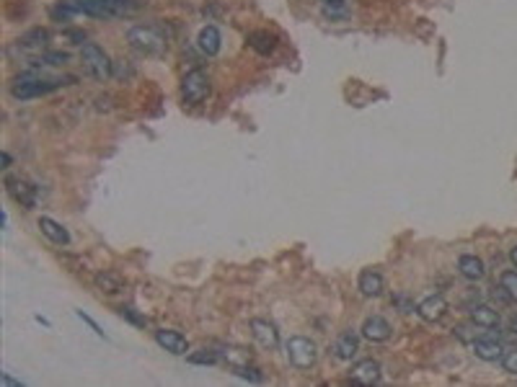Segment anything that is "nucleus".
I'll list each match as a JSON object with an SVG mask.
<instances>
[{
	"label": "nucleus",
	"mask_w": 517,
	"mask_h": 387,
	"mask_svg": "<svg viewBox=\"0 0 517 387\" xmlns=\"http://www.w3.org/2000/svg\"><path fill=\"white\" fill-rule=\"evenodd\" d=\"M73 80H75V77H68V80H62V77L44 80V77L34 75V73H26V75L16 77V83L10 86V96L19 98V101H26V98H37V96H44V93H52V91H57L60 86H68Z\"/></svg>",
	"instance_id": "nucleus-1"
},
{
	"label": "nucleus",
	"mask_w": 517,
	"mask_h": 387,
	"mask_svg": "<svg viewBox=\"0 0 517 387\" xmlns=\"http://www.w3.org/2000/svg\"><path fill=\"white\" fill-rule=\"evenodd\" d=\"M284 354L290 359V364L298 369H311L318 359V346L305 336H293L284 343Z\"/></svg>",
	"instance_id": "nucleus-6"
},
{
	"label": "nucleus",
	"mask_w": 517,
	"mask_h": 387,
	"mask_svg": "<svg viewBox=\"0 0 517 387\" xmlns=\"http://www.w3.org/2000/svg\"><path fill=\"white\" fill-rule=\"evenodd\" d=\"M75 315H78V318L83 320V323H86L88 328L93 330V333H96V336H101V339H104V330L98 328V323H96V320H93V318H91V315H86V312H83V310H78V312H75Z\"/></svg>",
	"instance_id": "nucleus-30"
},
{
	"label": "nucleus",
	"mask_w": 517,
	"mask_h": 387,
	"mask_svg": "<svg viewBox=\"0 0 517 387\" xmlns=\"http://www.w3.org/2000/svg\"><path fill=\"white\" fill-rule=\"evenodd\" d=\"M197 47H199V52L207 55V57H215L217 52H220V47H223L220 31H217L215 26H205V29L199 31V37H197Z\"/></svg>",
	"instance_id": "nucleus-15"
},
{
	"label": "nucleus",
	"mask_w": 517,
	"mask_h": 387,
	"mask_svg": "<svg viewBox=\"0 0 517 387\" xmlns=\"http://www.w3.org/2000/svg\"><path fill=\"white\" fill-rule=\"evenodd\" d=\"M499 287L507 292L512 300H517V271H505L499 276Z\"/></svg>",
	"instance_id": "nucleus-24"
},
{
	"label": "nucleus",
	"mask_w": 517,
	"mask_h": 387,
	"mask_svg": "<svg viewBox=\"0 0 517 387\" xmlns=\"http://www.w3.org/2000/svg\"><path fill=\"white\" fill-rule=\"evenodd\" d=\"M390 333H393L390 323L386 318H381V315H370L360 328V336L365 341H370V343H386L390 339Z\"/></svg>",
	"instance_id": "nucleus-9"
},
{
	"label": "nucleus",
	"mask_w": 517,
	"mask_h": 387,
	"mask_svg": "<svg viewBox=\"0 0 517 387\" xmlns=\"http://www.w3.org/2000/svg\"><path fill=\"white\" fill-rule=\"evenodd\" d=\"M238 377H244V379H251V382H264V375L259 372L256 367H251V364H244V367H235L233 369Z\"/></svg>",
	"instance_id": "nucleus-27"
},
{
	"label": "nucleus",
	"mask_w": 517,
	"mask_h": 387,
	"mask_svg": "<svg viewBox=\"0 0 517 387\" xmlns=\"http://www.w3.org/2000/svg\"><path fill=\"white\" fill-rule=\"evenodd\" d=\"M212 93V86H210V77H207L205 70H189L181 80V98H184L186 106H199L205 104Z\"/></svg>",
	"instance_id": "nucleus-4"
},
{
	"label": "nucleus",
	"mask_w": 517,
	"mask_h": 387,
	"mask_svg": "<svg viewBox=\"0 0 517 387\" xmlns=\"http://www.w3.org/2000/svg\"><path fill=\"white\" fill-rule=\"evenodd\" d=\"M0 379H3V385H21L19 379H13V377H10V375H3V377H0Z\"/></svg>",
	"instance_id": "nucleus-31"
},
{
	"label": "nucleus",
	"mask_w": 517,
	"mask_h": 387,
	"mask_svg": "<svg viewBox=\"0 0 517 387\" xmlns=\"http://www.w3.org/2000/svg\"><path fill=\"white\" fill-rule=\"evenodd\" d=\"M39 230L42 235H47L55 245H70V232L52 217H39Z\"/></svg>",
	"instance_id": "nucleus-19"
},
{
	"label": "nucleus",
	"mask_w": 517,
	"mask_h": 387,
	"mask_svg": "<svg viewBox=\"0 0 517 387\" xmlns=\"http://www.w3.org/2000/svg\"><path fill=\"white\" fill-rule=\"evenodd\" d=\"M248 47H254L259 55H269L274 47H277V37L269 34V31H251L248 34Z\"/></svg>",
	"instance_id": "nucleus-21"
},
{
	"label": "nucleus",
	"mask_w": 517,
	"mask_h": 387,
	"mask_svg": "<svg viewBox=\"0 0 517 387\" xmlns=\"http://www.w3.org/2000/svg\"><path fill=\"white\" fill-rule=\"evenodd\" d=\"M383 379V369L375 359H360L350 372V382L354 385H378Z\"/></svg>",
	"instance_id": "nucleus-8"
},
{
	"label": "nucleus",
	"mask_w": 517,
	"mask_h": 387,
	"mask_svg": "<svg viewBox=\"0 0 517 387\" xmlns=\"http://www.w3.org/2000/svg\"><path fill=\"white\" fill-rule=\"evenodd\" d=\"M80 59H83V68H86V73L91 77H96V80H101V83L111 77L114 62L109 59V55L98 47V44H93V41H86V44L80 47Z\"/></svg>",
	"instance_id": "nucleus-5"
},
{
	"label": "nucleus",
	"mask_w": 517,
	"mask_h": 387,
	"mask_svg": "<svg viewBox=\"0 0 517 387\" xmlns=\"http://www.w3.org/2000/svg\"><path fill=\"white\" fill-rule=\"evenodd\" d=\"M153 339H156L158 346L166 348L168 354H174V357H184L186 351H189V341H186L179 330L158 328L156 333H153Z\"/></svg>",
	"instance_id": "nucleus-11"
},
{
	"label": "nucleus",
	"mask_w": 517,
	"mask_h": 387,
	"mask_svg": "<svg viewBox=\"0 0 517 387\" xmlns=\"http://www.w3.org/2000/svg\"><path fill=\"white\" fill-rule=\"evenodd\" d=\"M471 323L476 328L494 330L499 328V312L494 308H489V305H476V308H471Z\"/></svg>",
	"instance_id": "nucleus-18"
},
{
	"label": "nucleus",
	"mask_w": 517,
	"mask_h": 387,
	"mask_svg": "<svg viewBox=\"0 0 517 387\" xmlns=\"http://www.w3.org/2000/svg\"><path fill=\"white\" fill-rule=\"evenodd\" d=\"M96 287L104 292V294H117V292L125 287V281H122V276L114 274V271H101V274H96Z\"/></svg>",
	"instance_id": "nucleus-22"
},
{
	"label": "nucleus",
	"mask_w": 517,
	"mask_h": 387,
	"mask_svg": "<svg viewBox=\"0 0 517 387\" xmlns=\"http://www.w3.org/2000/svg\"><path fill=\"white\" fill-rule=\"evenodd\" d=\"M225 359L230 361V367H244V364H248V354H246L244 348H228L225 351Z\"/></svg>",
	"instance_id": "nucleus-26"
},
{
	"label": "nucleus",
	"mask_w": 517,
	"mask_h": 387,
	"mask_svg": "<svg viewBox=\"0 0 517 387\" xmlns=\"http://www.w3.org/2000/svg\"><path fill=\"white\" fill-rule=\"evenodd\" d=\"M357 290L362 292V297H381L383 290H386V281H383V274L375 269H365L357 279Z\"/></svg>",
	"instance_id": "nucleus-14"
},
{
	"label": "nucleus",
	"mask_w": 517,
	"mask_h": 387,
	"mask_svg": "<svg viewBox=\"0 0 517 387\" xmlns=\"http://www.w3.org/2000/svg\"><path fill=\"white\" fill-rule=\"evenodd\" d=\"M502 367H505L507 375H515L517 377V348H512V351H507V354L502 357Z\"/></svg>",
	"instance_id": "nucleus-29"
},
{
	"label": "nucleus",
	"mask_w": 517,
	"mask_h": 387,
	"mask_svg": "<svg viewBox=\"0 0 517 387\" xmlns=\"http://www.w3.org/2000/svg\"><path fill=\"white\" fill-rule=\"evenodd\" d=\"M47 41H49V31L37 26V29H29L19 39V47L24 49V52H44Z\"/></svg>",
	"instance_id": "nucleus-20"
},
{
	"label": "nucleus",
	"mask_w": 517,
	"mask_h": 387,
	"mask_svg": "<svg viewBox=\"0 0 517 387\" xmlns=\"http://www.w3.org/2000/svg\"><path fill=\"white\" fill-rule=\"evenodd\" d=\"M83 16L93 19H119L137 10L135 0H75Z\"/></svg>",
	"instance_id": "nucleus-3"
},
{
	"label": "nucleus",
	"mask_w": 517,
	"mask_h": 387,
	"mask_svg": "<svg viewBox=\"0 0 517 387\" xmlns=\"http://www.w3.org/2000/svg\"><path fill=\"white\" fill-rule=\"evenodd\" d=\"M127 41L129 47L145 55V57H156V55H163L168 47L166 34L158 29V26H132L127 31Z\"/></svg>",
	"instance_id": "nucleus-2"
},
{
	"label": "nucleus",
	"mask_w": 517,
	"mask_h": 387,
	"mask_svg": "<svg viewBox=\"0 0 517 387\" xmlns=\"http://www.w3.org/2000/svg\"><path fill=\"white\" fill-rule=\"evenodd\" d=\"M473 354L478 359H484V361H502L505 348L494 339H473Z\"/></svg>",
	"instance_id": "nucleus-17"
},
{
	"label": "nucleus",
	"mask_w": 517,
	"mask_h": 387,
	"mask_svg": "<svg viewBox=\"0 0 517 387\" xmlns=\"http://www.w3.org/2000/svg\"><path fill=\"white\" fill-rule=\"evenodd\" d=\"M251 336H254L256 343L262 348H266V351H272V348L280 346V330L274 328V323H269V320H262V318L251 320Z\"/></svg>",
	"instance_id": "nucleus-10"
},
{
	"label": "nucleus",
	"mask_w": 517,
	"mask_h": 387,
	"mask_svg": "<svg viewBox=\"0 0 517 387\" xmlns=\"http://www.w3.org/2000/svg\"><path fill=\"white\" fill-rule=\"evenodd\" d=\"M119 315H122V318H127L132 325H137V328H145L147 320L143 318V315H137L135 308H129V305H127V308H119Z\"/></svg>",
	"instance_id": "nucleus-28"
},
{
	"label": "nucleus",
	"mask_w": 517,
	"mask_h": 387,
	"mask_svg": "<svg viewBox=\"0 0 517 387\" xmlns=\"http://www.w3.org/2000/svg\"><path fill=\"white\" fill-rule=\"evenodd\" d=\"M360 351V333L357 330H342L334 341V357L342 361H352Z\"/></svg>",
	"instance_id": "nucleus-12"
},
{
	"label": "nucleus",
	"mask_w": 517,
	"mask_h": 387,
	"mask_svg": "<svg viewBox=\"0 0 517 387\" xmlns=\"http://www.w3.org/2000/svg\"><path fill=\"white\" fill-rule=\"evenodd\" d=\"M323 6H344V0H321Z\"/></svg>",
	"instance_id": "nucleus-33"
},
{
	"label": "nucleus",
	"mask_w": 517,
	"mask_h": 387,
	"mask_svg": "<svg viewBox=\"0 0 517 387\" xmlns=\"http://www.w3.org/2000/svg\"><path fill=\"white\" fill-rule=\"evenodd\" d=\"M186 359H189L192 364H217V361H220V354L212 351V348H202V351H197V354H189Z\"/></svg>",
	"instance_id": "nucleus-23"
},
{
	"label": "nucleus",
	"mask_w": 517,
	"mask_h": 387,
	"mask_svg": "<svg viewBox=\"0 0 517 387\" xmlns=\"http://www.w3.org/2000/svg\"><path fill=\"white\" fill-rule=\"evenodd\" d=\"M6 191H8L10 199L16 204H21L24 209H34V207H37V189H34L26 178L8 176V178H6Z\"/></svg>",
	"instance_id": "nucleus-7"
},
{
	"label": "nucleus",
	"mask_w": 517,
	"mask_h": 387,
	"mask_svg": "<svg viewBox=\"0 0 517 387\" xmlns=\"http://www.w3.org/2000/svg\"><path fill=\"white\" fill-rule=\"evenodd\" d=\"M70 55L68 52H44L39 59V65L44 62V65H52V68H57V65H68Z\"/></svg>",
	"instance_id": "nucleus-25"
},
{
	"label": "nucleus",
	"mask_w": 517,
	"mask_h": 387,
	"mask_svg": "<svg viewBox=\"0 0 517 387\" xmlns=\"http://www.w3.org/2000/svg\"><path fill=\"white\" fill-rule=\"evenodd\" d=\"M509 328H512V333H515V336H517V315H515V318H512V323H509Z\"/></svg>",
	"instance_id": "nucleus-35"
},
{
	"label": "nucleus",
	"mask_w": 517,
	"mask_h": 387,
	"mask_svg": "<svg viewBox=\"0 0 517 387\" xmlns=\"http://www.w3.org/2000/svg\"><path fill=\"white\" fill-rule=\"evenodd\" d=\"M0 158H3V168H8V165H10V155H8V153H3Z\"/></svg>",
	"instance_id": "nucleus-34"
},
{
	"label": "nucleus",
	"mask_w": 517,
	"mask_h": 387,
	"mask_svg": "<svg viewBox=\"0 0 517 387\" xmlns=\"http://www.w3.org/2000/svg\"><path fill=\"white\" fill-rule=\"evenodd\" d=\"M417 312H419L421 320L437 323V320H442L448 315V300H445L442 294H432V297H427V300H421L419 305H417Z\"/></svg>",
	"instance_id": "nucleus-13"
},
{
	"label": "nucleus",
	"mask_w": 517,
	"mask_h": 387,
	"mask_svg": "<svg viewBox=\"0 0 517 387\" xmlns=\"http://www.w3.org/2000/svg\"><path fill=\"white\" fill-rule=\"evenodd\" d=\"M458 271H460V276H466L469 281H481L487 276L484 261H481L478 256H471V253H466V256L458 258Z\"/></svg>",
	"instance_id": "nucleus-16"
},
{
	"label": "nucleus",
	"mask_w": 517,
	"mask_h": 387,
	"mask_svg": "<svg viewBox=\"0 0 517 387\" xmlns=\"http://www.w3.org/2000/svg\"><path fill=\"white\" fill-rule=\"evenodd\" d=\"M509 261H512V266L517 269V245L512 248V251H509Z\"/></svg>",
	"instance_id": "nucleus-32"
}]
</instances>
